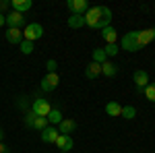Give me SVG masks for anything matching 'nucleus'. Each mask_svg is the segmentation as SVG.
I'll use <instances>...</instances> for the list:
<instances>
[{
	"label": "nucleus",
	"mask_w": 155,
	"mask_h": 153,
	"mask_svg": "<svg viewBox=\"0 0 155 153\" xmlns=\"http://www.w3.org/2000/svg\"><path fill=\"white\" fill-rule=\"evenodd\" d=\"M66 25H68L71 29H81L85 25V15H71V17L66 19Z\"/></svg>",
	"instance_id": "nucleus-18"
},
{
	"label": "nucleus",
	"mask_w": 155,
	"mask_h": 153,
	"mask_svg": "<svg viewBox=\"0 0 155 153\" xmlns=\"http://www.w3.org/2000/svg\"><path fill=\"white\" fill-rule=\"evenodd\" d=\"M101 75H104V77H110V79H112V77H116V75H118V66H116L114 62L106 60V62L101 64Z\"/></svg>",
	"instance_id": "nucleus-19"
},
{
	"label": "nucleus",
	"mask_w": 155,
	"mask_h": 153,
	"mask_svg": "<svg viewBox=\"0 0 155 153\" xmlns=\"http://www.w3.org/2000/svg\"><path fill=\"white\" fill-rule=\"evenodd\" d=\"M0 153H11V149H8L4 143H0Z\"/></svg>",
	"instance_id": "nucleus-29"
},
{
	"label": "nucleus",
	"mask_w": 155,
	"mask_h": 153,
	"mask_svg": "<svg viewBox=\"0 0 155 153\" xmlns=\"http://www.w3.org/2000/svg\"><path fill=\"white\" fill-rule=\"evenodd\" d=\"M2 139H4V130L0 128V143H2Z\"/></svg>",
	"instance_id": "nucleus-31"
},
{
	"label": "nucleus",
	"mask_w": 155,
	"mask_h": 153,
	"mask_svg": "<svg viewBox=\"0 0 155 153\" xmlns=\"http://www.w3.org/2000/svg\"><path fill=\"white\" fill-rule=\"evenodd\" d=\"M99 75H101V64H97V62L91 60V62L85 66V77H87V79H97Z\"/></svg>",
	"instance_id": "nucleus-16"
},
{
	"label": "nucleus",
	"mask_w": 155,
	"mask_h": 153,
	"mask_svg": "<svg viewBox=\"0 0 155 153\" xmlns=\"http://www.w3.org/2000/svg\"><path fill=\"white\" fill-rule=\"evenodd\" d=\"M122 118H126V120H132V118L137 116V110L132 106H122V114H120Z\"/></svg>",
	"instance_id": "nucleus-24"
},
{
	"label": "nucleus",
	"mask_w": 155,
	"mask_h": 153,
	"mask_svg": "<svg viewBox=\"0 0 155 153\" xmlns=\"http://www.w3.org/2000/svg\"><path fill=\"white\" fill-rule=\"evenodd\" d=\"M46 118H48V124H52V126H54V124H60V122L64 120V116H62V112H60L58 108H52Z\"/></svg>",
	"instance_id": "nucleus-20"
},
{
	"label": "nucleus",
	"mask_w": 155,
	"mask_h": 153,
	"mask_svg": "<svg viewBox=\"0 0 155 153\" xmlns=\"http://www.w3.org/2000/svg\"><path fill=\"white\" fill-rule=\"evenodd\" d=\"M66 8L71 15H85L89 11V2L87 0H66Z\"/></svg>",
	"instance_id": "nucleus-5"
},
{
	"label": "nucleus",
	"mask_w": 155,
	"mask_h": 153,
	"mask_svg": "<svg viewBox=\"0 0 155 153\" xmlns=\"http://www.w3.org/2000/svg\"><path fill=\"white\" fill-rule=\"evenodd\" d=\"M134 85L139 87V91H143L145 87L149 85V75H147L145 71H141V68L134 71Z\"/></svg>",
	"instance_id": "nucleus-15"
},
{
	"label": "nucleus",
	"mask_w": 155,
	"mask_h": 153,
	"mask_svg": "<svg viewBox=\"0 0 155 153\" xmlns=\"http://www.w3.org/2000/svg\"><path fill=\"white\" fill-rule=\"evenodd\" d=\"M99 33L106 39V44H118V31H116L114 27H106V29H101Z\"/></svg>",
	"instance_id": "nucleus-17"
},
{
	"label": "nucleus",
	"mask_w": 155,
	"mask_h": 153,
	"mask_svg": "<svg viewBox=\"0 0 155 153\" xmlns=\"http://www.w3.org/2000/svg\"><path fill=\"white\" fill-rule=\"evenodd\" d=\"M39 137H41V141H44V143H56V139L60 137V132H58V128H56V126L48 124L46 128L41 130V135H39Z\"/></svg>",
	"instance_id": "nucleus-10"
},
{
	"label": "nucleus",
	"mask_w": 155,
	"mask_h": 153,
	"mask_svg": "<svg viewBox=\"0 0 155 153\" xmlns=\"http://www.w3.org/2000/svg\"><path fill=\"white\" fill-rule=\"evenodd\" d=\"M6 25V15H0V27H4Z\"/></svg>",
	"instance_id": "nucleus-30"
},
{
	"label": "nucleus",
	"mask_w": 155,
	"mask_h": 153,
	"mask_svg": "<svg viewBox=\"0 0 155 153\" xmlns=\"http://www.w3.org/2000/svg\"><path fill=\"white\" fill-rule=\"evenodd\" d=\"M11 8V2L8 0H0V15H4V11Z\"/></svg>",
	"instance_id": "nucleus-28"
},
{
	"label": "nucleus",
	"mask_w": 155,
	"mask_h": 153,
	"mask_svg": "<svg viewBox=\"0 0 155 153\" xmlns=\"http://www.w3.org/2000/svg\"><path fill=\"white\" fill-rule=\"evenodd\" d=\"M19 48H21V52L23 54H31L35 48H33V42H27V39H23L21 44H19Z\"/></svg>",
	"instance_id": "nucleus-26"
},
{
	"label": "nucleus",
	"mask_w": 155,
	"mask_h": 153,
	"mask_svg": "<svg viewBox=\"0 0 155 153\" xmlns=\"http://www.w3.org/2000/svg\"><path fill=\"white\" fill-rule=\"evenodd\" d=\"M54 145L60 149V153H71V149H72V145H74V143H72L71 135H60Z\"/></svg>",
	"instance_id": "nucleus-9"
},
{
	"label": "nucleus",
	"mask_w": 155,
	"mask_h": 153,
	"mask_svg": "<svg viewBox=\"0 0 155 153\" xmlns=\"http://www.w3.org/2000/svg\"><path fill=\"white\" fill-rule=\"evenodd\" d=\"M104 52H106V56H107V58H110V56H116V54L120 52V46H118V44H106Z\"/></svg>",
	"instance_id": "nucleus-25"
},
{
	"label": "nucleus",
	"mask_w": 155,
	"mask_h": 153,
	"mask_svg": "<svg viewBox=\"0 0 155 153\" xmlns=\"http://www.w3.org/2000/svg\"><path fill=\"white\" fill-rule=\"evenodd\" d=\"M74 128H77V122H74L72 118H64V120L58 124L60 135H71V132H74Z\"/></svg>",
	"instance_id": "nucleus-14"
},
{
	"label": "nucleus",
	"mask_w": 155,
	"mask_h": 153,
	"mask_svg": "<svg viewBox=\"0 0 155 153\" xmlns=\"http://www.w3.org/2000/svg\"><path fill=\"white\" fill-rule=\"evenodd\" d=\"M143 93H145V97H147L149 101H153V104H155V83H149V85L143 89Z\"/></svg>",
	"instance_id": "nucleus-23"
},
{
	"label": "nucleus",
	"mask_w": 155,
	"mask_h": 153,
	"mask_svg": "<svg viewBox=\"0 0 155 153\" xmlns=\"http://www.w3.org/2000/svg\"><path fill=\"white\" fill-rule=\"evenodd\" d=\"M151 42H155V27H151V29H141L139 31V46L145 48V46H149Z\"/></svg>",
	"instance_id": "nucleus-11"
},
{
	"label": "nucleus",
	"mask_w": 155,
	"mask_h": 153,
	"mask_svg": "<svg viewBox=\"0 0 155 153\" xmlns=\"http://www.w3.org/2000/svg\"><path fill=\"white\" fill-rule=\"evenodd\" d=\"M25 124L29 126V128H33V130H41L48 126V118H41V116H35L33 112H29L27 116H25Z\"/></svg>",
	"instance_id": "nucleus-4"
},
{
	"label": "nucleus",
	"mask_w": 155,
	"mask_h": 153,
	"mask_svg": "<svg viewBox=\"0 0 155 153\" xmlns=\"http://www.w3.org/2000/svg\"><path fill=\"white\" fill-rule=\"evenodd\" d=\"M11 8L25 15L27 11H31V8H33V2H31V0H11Z\"/></svg>",
	"instance_id": "nucleus-13"
},
{
	"label": "nucleus",
	"mask_w": 155,
	"mask_h": 153,
	"mask_svg": "<svg viewBox=\"0 0 155 153\" xmlns=\"http://www.w3.org/2000/svg\"><path fill=\"white\" fill-rule=\"evenodd\" d=\"M41 35H44V27H41L39 23H29V25H25V29H23V39H27V42H37Z\"/></svg>",
	"instance_id": "nucleus-3"
},
{
	"label": "nucleus",
	"mask_w": 155,
	"mask_h": 153,
	"mask_svg": "<svg viewBox=\"0 0 155 153\" xmlns=\"http://www.w3.org/2000/svg\"><path fill=\"white\" fill-rule=\"evenodd\" d=\"M4 37H6V42H8V44L19 46V44L23 42V31H21V29H12V27H8V29H6V33H4Z\"/></svg>",
	"instance_id": "nucleus-12"
},
{
	"label": "nucleus",
	"mask_w": 155,
	"mask_h": 153,
	"mask_svg": "<svg viewBox=\"0 0 155 153\" xmlns=\"http://www.w3.org/2000/svg\"><path fill=\"white\" fill-rule=\"evenodd\" d=\"M50 110H52V106H50L48 99H35V101H33V106H31V112H33L35 116H41V118L48 116Z\"/></svg>",
	"instance_id": "nucleus-7"
},
{
	"label": "nucleus",
	"mask_w": 155,
	"mask_h": 153,
	"mask_svg": "<svg viewBox=\"0 0 155 153\" xmlns=\"http://www.w3.org/2000/svg\"><path fill=\"white\" fill-rule=\"evenodd\" d=\"M6 25L12 27V29H21L25 25V15L23 12H17V11H11L6 15Z\"/></svg>",
	"instance_id": "nucleus-8"
},
{
	"label": "nucleus",
	"mask_w": 155,
	"mask_h": 153,
	"mask_svg": "<svg viewBox=\"0 0 155 153\" xmlns=\"http://www.w3.org/2000/svg\"><path fill=\"white\" fill-rule=\"evenodd\" d=\"M107 60L106 52H104V48H97V50H93V62H97V64H104Z\"/></svg>",
	"instance_id": "nucleus-22"
},
{
	"label": "nucleus",
	"mask_w": 155,
	"mask_h": 153,
	"mask_svg": "<svg viewBox=\"0 0 155 153\" xmlns=\"http://www.w3.org/2000/svg\"><path fill=\"white\" fill-rule=\"evenodd\" d=\"M46 68H48V72H56V68H58V62L54 58H50L48 62H46Z\"/></svg>",
	"instance_id": "nucleus-27"
},
{
	"label": "nucleus",
	"mask_w": 155,
	"mask_h": 153,
	"mask_svg": "<svg viewBox=\"0 0 155 153\" xmlns=\"http://www.w3.org/2000/svg\"><path fill=\"white\" fill-rule=\"evenodd\" d=\"M120 46H122V50H126V52H139L141 50V46H139V31L124 33L122 39H120Z\"/></svg>",
	"instance_id": "nucleus-2"
},
{
	"label": "nucleus",
	"mask_w": 155,
	"mask_h": 153,
	"mask_svg": "<svg viewBox=\"0 0 155 153\" xmlns=\"http://www.w3.org/2000/svg\"><path fill=\"white\" fill-rule=\"evenodd\" d=\"M110 21H112V11L107 6H89V11L85 12V25L97 31L110 27Z\"/></svg>",
	"instance_id": "nucleus-1"
},
{
	"label": "nucleus",
	"mask_w": 155,
	"mask_h": 153,
	"mask_svg": "<svg viewBox=\"0 0 155 153\" xmlns=\"http://www.w3.org/2000/svg\"><path fill=\"white\" fill-rule=\"evenodd\" d=\"M58 83H60V75L58 72H48L44 79H41V91H54L56 87H58Z\"/></svg>",
	"instance_id": "nucleus-6"
},
{
	"label": "nucleus",
	"mask_w": 155,
	"mask_h": 153,
	"mask_svg": "<svg viewBox=\"0 0 155 153\" xmlns=\"http://www.w3.org/2000/svg\"><path fill=\"white\" fill-rule=\"evenodd\" d=\"M106 114L107 116H120L122 114V106L118 101H107L106 104Z\"/></svg>",
	"instance_id": "nucleus-21"
}]
</instances>
